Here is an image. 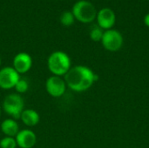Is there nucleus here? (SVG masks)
<instances>
[{
    "mask_svg": "<svg viewBox=\"0 0 149 148\" xmlns=\"http://www.w3.org/2000/svg\"><path fill=\"white\" fill-rule=\"evenodd\" d=\"M64 77L66 86L77 92H82L88 90L97 79V76L93 70L85 65L71 67Z\"/></svg>",
    "mask_w": 149,
    "mask_h": 148,
    "instance_id": "nucleus-1",
    "label": "nucleus"
},
{
    "mask_svg": "<svg viewBox=\"0 0 149 148\" xmlns=\"http://www.w3.org/2000/svg\"><path fill=\"white\" fill-rule=\"evenodd\" d=\"M71 58L62 51H56L50 54L47 59V67L55 76H65L71 69Z\"/></svg>",
    "mask_w": 149,
    "mask_h": 148,
    "instance_id": "nucleus-2",
    "label": "nucleus"
},
{
    "mask_svg": "<svg viewBox=\"0 0 149 148\" xmlns=\"http://www.w3.org/2000/svg\"><path fill=\"white\" fill-rule=\"evenodd\" d=\"M72 12L73 13L75 19L81 23L88 24L96 19L98 11L91 2L87 0H79L72 6Z\"/></svg>",
    "mask_w": 149,
    "mask_h": 148,
    "instance_id": "nucleus-3",
    "label": "nucleus"
},
{
    "mask_svg": "<svg viewBox=\"0 0 149 148\" xmlns=\"http://www.w3.org/2000/svg\"><path fill=\"white\" fill-rule=\"evenodd\" d=\"M24 101L17 93L8 94L3 101V111L13 119H20L22 112L24 110Z\"/></svg>",
    "mask_w": 149,
    "mask_h": 148,
    "instance_id": "nucleus-4",
    "label": "nucleus"
},
{
    "mask_svg": "<svg viewBox=\"0 0 149 148\" xmlns=\"http://www.w3.org/2000/svg\"><path fill=\"white\" fill-rule=\"evenodd\" d=\"M101 44L103 47L108 51H118L123 45V37L121 33L114 29L107 30L104 31Z\"/></svg>",
    "mask_w": 149,
    "mask_h": 148,
    "instance_id": "nucleus-5",
    "label": "nucleus"
},
{
    "mask_svg": "<svg viewBox=\"0 0 149 148\" xmlns=\"http://www.w3.org/2000/svg\"><path fill=\"white\" fill-rule=\"evenodd\" d=\"M66 84L62 77L52 75L45 81V90L47 93L53 98H60L66 90Z\"/></svg>",
    "mask_w": 149,
    "mask_h": 148,
    "instance_id": "nucleus-6",
    "label": "nucleus"
},
{
    "mask_svg": "<svg viewBox=\"0 0 149 148\" xmlns=\"http://www.w3.org/2000/svg\"><path fill=\"white\" fill-rule=\"evenodd\" d=\"M20 79V75L12 66H6L0 69V88L10 90L15 87Z\"/></svg>",
    "mask_w": 149,
    "mask_h": 148,
    "instance_id": "nucleus-7",
    "label": "nucleus"
},
{
    "mask_svg": "<svg viewBox=\"0 0 149 148\" xmlns=\"http://www.w3.org/2000/svg\"><path fill=\"white\" fill-rule=\"evenodd\" d=\"M98 26L102 30H110L113 27L116 22L115 12L110 8H102L97 12Z\"/></svg>",
    "mask_w": 149,
    "mask_h": 148,
    "instance_id": "nucleus-8",
    "label": "nucleus"
},
{
    "mask_svg": "<svg viewBox=\"0 0 149 148\" xmlns=\"http://www.w3.org/2000/svg\"><path fill=\"white\" fill-rule=\"evenodd\" d=\"M32 66V58L30 54L27 52H19L17 53L12 62V67L20 74L27 73Z\"/></svg>",
    "mask_w": 149,
    "mask_h": 148,
    "instance_id": "nucleus-9",
    "label": "nucleus"
},
{
    "mask_svg": "<svg viewBox=\"0 0 149 148\" xmlns=\"http://www.w3.org/2000/svg\"><path fill=\"white\" fill-rule=\"evenodd\" d=\"M17 145L20 148H32L37 143V135L31 129H23L15 137Z\"/></svg>",
    "mask_w": 149,
    "mask_h": 148,
    "instance_id": "nucleus-10",
    "label": "nucleus"
},
{
    "mask_svg": "<svg viewBox=\"0 0 149 148\" xmlns=\"http://www.w3.org/2000/svg\"><path fill=\"white\" fill-rule=\"evenodd\" d=\"M20 119L27 126H35L40 121V116L38 113L33 109H24L20 115Z\"/></svg>",
    "mask_w": 149,
    "mask_h": 148,
    "instance_id": "nucleus-11",
    "label": "nucleus"
},
{
    "mask_svg": "<svg viewBox=\"0 0 149 148\" xmlns=\"http://www.w3.org/2000/svg\"><path fill=\"white\" fill-rule=\"evenodd\" d=\"M1 131L2 133L8 137H16L18 133L19 126L17 122L14 119H6L1 123Z\"/></svg>",
    "mask_w": 149,
    "mask_h": 148,
    "instance_id": "nucleus-12",
    "label": "nucleus"
},
{
    "mask_svg": "<svg viewBox=\"0 0 149 148\" xmlns=\"http://www.w3.org/2000/svg\"><path fill=\"white\" fill-rule=\"evenodd\" d=\"M59 20H60L61 24H63L64 26H71L73 24V23L75 21V17L72 11L65 10L61 14Z\"/></svg>",
    "mask_w": 149,
    "mask_h": 148,
    "instance_id": "nucleus-13",
    "label": "nucleus"
},
{
    "mask_svg": "<svg viewBox=\"0 0 149 148\" xmlns=\"http://www.w3.org/2000/svg\"><path fill=\"white\" fill-rule=\"evenodd\" d=\"M17 141L14 137L5 136L0 140V148H17Z\"/></svg>",
    "mask_w": 149,
    "mask_h": 148,
    "instance_id": "nucleus-14",
    "label": "nucleus"
},
{
    "mask_svg": "<svg viewBox=\"0 0 149 148\" xmlns=\"http://www.w3.org/2000/svg\"><path fill=\"white\" fill-rule=\"evenodd\" d=\"M14 89L16 90L17 94L25 93L28 91V89H29V83H28V81L26 79L20 78L19 80L17 81V83L16 84Z\"/></svg>",
    "mask_w": 149,
    "mask_h": 148,
    "instance_id": "nucleus-15",
    "label": "nucleus"
},
{
    "mask_svg": "<svg viewBox=\"0 0 149 148\" xmlns=\"http://www.w3.org/2000/svg\"><path fill=\"white\" fill-rule=\"evenodd\" d=\"M103 34H104V31L100 27L95 26L90 31V38L94 42H100L102 39Z\"/></svg>",
    "mask_w": 149,
    "mask_h": 148,
    "instance_id": "nucleus-16",
    "label": "nucleus"
},
{
    "mask_svg": "<svg viewBox=\"0 0 149 148\" xmlns=\"http://www.w3.org/2000/svg\"><path fill=\"white\" fill-rule=\"evenodd\" d=\"M143 22H144V24H145V25L146 26H148L149 27V12L144 17V18H143Z\"/></svg>",
    "mask_w": 149,
    "mask_h": 148,
    "instance_id": "nucleus-17",
    "label": "nucleus"
},
{
    "mask_svg": "<svg viewBox=\"0 0 149 148\" xmlns=\"http://www.w3.org/2000/svg\"><path fill=\"white\" fill-rule=\"evenodd\" d=\"M1 64H2V59H1V58H0V66H1Z\"/></svg>",
    "mask_w": 149,
    "mask_h": 148,
    "instance_id": "nucleus-18",
    "label": "nucleus"
},
{
    "mask_svg": "<svg viewBox=\"0 0 149 148\" xmlns=\"http://www.w3.org/2000/svg\"><path fill=\"white\" fill-rule=\"evenodd\" d=\"M1 111H2V110H1V106H0V116H1Z\"/></svg>",
    "mask_w": 149,
    "mask_h": 148,
    "instance_id": "nucleus-19",
    "label": "nucleus"
}]
</instances>
